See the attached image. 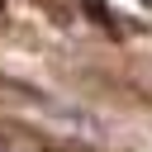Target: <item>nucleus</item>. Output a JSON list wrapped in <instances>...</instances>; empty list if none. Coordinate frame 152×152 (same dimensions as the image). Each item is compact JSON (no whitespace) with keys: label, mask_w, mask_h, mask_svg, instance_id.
Masks as SVG:
<instances>
[{"label":"nucleus","mask_w":152,"mask_h":152,"mask_svg":"<svg viewBox=\"0 0 152 152\" xmlns=\"http://www.w3.org/2000/svg\"><path fill=\"white\" fill-rule=\"evenodd\" d=\"M0 152H24V147H0Z\"/></svg>","instance_id":"obj_1"}]
</instances>
